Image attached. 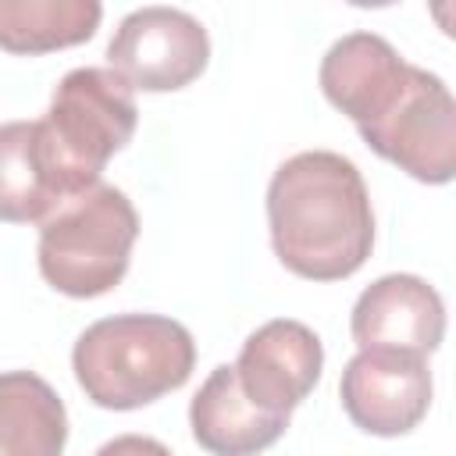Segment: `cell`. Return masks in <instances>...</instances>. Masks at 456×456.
<instances>
[{
    "mask_svg": "<svg viewBox=\"0 0 456 456\" xmlns=\"http://www.w3.org/2000/svg\"><path fill=\"white\" fill-rule=\"evenodd\" d=\"M274 256L306 281H342L374 249V210L356 164L331 150L289 157L267 185Z\"/></svg>",
    "mask_w": 456,
    "mask_h": 456,
    "instance_id": "cell-1",
    "label": "cell"
},
{
    "mask_svg": "<svg viewBox=\"0 0 456 456\" xmlns=\"http://www.w3.org/2000/svg\"><path fill=\"white\" fill-rule=\"evenodd\" d=\"M196 342L185 324L160 314H114L89 324L71 370L89 403L103 410H139L189 381Z\"/></svg>",
    "mask_w": 456,
    "mask_h": 456,
    "instance_id": "cell-2",
    "label": "cell"
},
{
    "mask_svg": "<svg viewBox=\"0 0 456 456\" xmlns=\"http://www.w3.org/2000/svg\"><path fill=\"white\" fill-rule=\"evenodd\" d=\"M349 420L378 438L413 431L431 406V370L420 356L356 353L338 381Z\"/></svg>",
    "mask_w": 456,
    "mask_h": 456,
    "instance_id": "cell-8",
    "label": "cell"
},
{
    "mask_svg": "<svg viewBox=\"0 0 456 456\" xmlns=\"http://www.w3.org/2000/svg\"><path fill=\"white\" fill-rule=\"evenodd\" d=\"M363 142L417 182L445 185L456 175V100L449 86L413 68L399 103L363 132Z\"/></svg>",
    "mask_w": 456,
    "mask_h": 456,
    "instance_id": "cell-6",
    "label": "cell"
},
{
    "mask_svg": "<svg viewBox=\"0 0 456 456\" xmlns=\"http://www.w3.org/2000/svg\"><path fill=\"white\" fill-rule=\"evenodd\" d=\"M96 456H175L164 442L150 435H118L96 449Z\"/></svg>",
    "mask_w": 456,
    "mask_h": 456,
    "instance_id": "cell-15",
    "label": "cell"
},
{
    "mask_svg": "<svg viewBox=\"0 0 456 456\" xmlns=\"http://www.w3.org/2000/svg\"><path fill=\"white\" fill-rule=\"evenodd\" d=\"M417 64L403 61L395 46L374 32H349L321 61V89L356 132L374 128L406 93Z\"/></svg>",
    "mask_w": 456,
    "mask_h": 456,
    "instance_id": "cell-10",
    "label": "cell"
},
{
    "mask_svg": "<svg viewBox=\"0 0 456 456\" xmlns=\"http://www.w3.org/2000/svg\"><path fill=\"white\" fill-rule=\"evenodd\" d=\"M349 328L360 353L424 360L445 338V303L417 274H385L360 292Z\"/></svg>",
    "mask_w": 456,
    "mask_h": 456,
    "instance_id": "cell-9",
    "label": "cell"
},
{
    "mask_svg": "<svg viewBox=\"0 0 456 456\" xmlns=\"http://www.w3.org/2000/svg\"><path fill=\"white\" fill-rule=\"evenodd\" d=\"M135 121V93L110 68H75L57 82L39 128L71 200L100 185L107 160L128 146Z\"/></svg>",
    "mask_w": 456,
    "mask_h": 456,
    "instance_id": "cell-4",
    "label": "cell"
},
{
    "mask_svg": "<svg viewBox=\"0 0 456 456\" xmlns=\"http://www.w3.org/2000/svg\"><path fill=\"white\" fill-rule=\"evenodd\" d=\"M239 388L253 406L274 417H292V410L314 392L324 370L321 338L292 317L260 324L239 349L232 363Z\"/></svg>",
    "mask_w": 456,
    "mask_h": 456,
    "instance_id": "cell-7",
    "label": "cell"
},
{
    "mask_svg": "<svg viewBox=\"0 0 456 456\" xmlns=\"http://www.w3.org/2000/svg\"><path fill=\"white\" fill-rule=\"evenodd\" d=\"M189 428L200 449H207L210 456H256L285 435L289 417H274L253 406L239 388L235 367L221 363L192 395Z\"/></svg>",
    "mask_w": 456,
    "mask_h": 456,
    "instance_id": "cell-11",
    "label": "cell"
},
{
    "mask_svg": "<svg viewBox=\"0 0 456 456\" xmlns=\"http://www.w3.org/2000/svg\"><path fill=\"white\" fill-rule=\"evenodd\" d=\"M68 200L39 121L0 125V221L43 224Z\"/></svg>",
    "mask_w": 456,
    "mask_h": 456,
    "instance_id": "cell-12",
    "label": "cell"
},
{
    "mask_svg": "<svg viewBox=\"0 0 456 456\" xmlns=\"http://www.w3.org/2000/svg\"><path fill=\"white\" fill-rule=\"evenodd\" d=\"M135 235L139 214L132 200L100 182L39 224V274L71 299L103 296L121 285Z\"/></svg>",
    "mask_w": 456,
    "mask_h": 456,
    "instance_id": "cell-3",
    "label": "cell"
},
{
    "mask_svg": "<svg viewBox=\"0 0 456 456\" xmlns=\"http://www.w3.org/2000/svg\"><path fill=\"white\" fill-rule=\"evenodd\" d=\"M103 7L96 0H0V50L53 53L93 39Z\"/></svg>",
    "mask_w": 456,
    "mask_h": 456,
    "instance_id": "cell-14",
    "label": "cell"
},
{
    "mask_svg": "<svg viewBox=\"0 0 456 456\" xmlns=\"http://www.w3.org/2000/svg\"><path fill=\"white\" fill-rule=\"evenodd\" d=\"M68 410L32 370L0 374V456H61Z\"/></svg>",
    "mask_w": 456,
    "mask_h": 456,
    "instance_id": "cell-13",
    "label": "cell"
},
{
    "mask_svg": "<svg viewBox=\"0 0 456 456\" xmlns=\"http://www.w3.org/2000/svg\"><path fill=\"white\" fill-rule=\"evenodd\" d=\"M210 61L207 28L178 7H139L121 18L107 43V64L128 89L175 93L203 75Z\"/></svg>",
    "mask_w": 456,
    "mask_h": 456,
    "instance_id": "cell-5",
    "label": "cell"
}]
</instances>
